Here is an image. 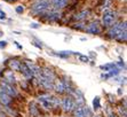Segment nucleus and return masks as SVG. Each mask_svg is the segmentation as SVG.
<instances>
[{
  "label": "nucleus",
  "instance_id": "1",
  "mask_svg": "<svg viewBox=\"0 0 127 117\" xmlns=\"http://www.w3.org/2000/svg\"><path fill=\"white\" fill-rule=\"evenodd\" d=\"M123 31H126V22H125V21L113 25V28L109 31V35L111 38H117L118 35H120Z\"/></svg>",
  "mask_w": 127,
  "mask_h": 117
},
{
  "label": "nucleus",
  "instance_id": "2",
  "mask_svg": "<svg viewBox=\"0 0 127 117\" xmlns=\"http://www.w3.org/2000/svg\"><path fill=\"white\" fill-rule=\"evenodd\" d=\"M48 7H49V1H48V0H40V1L38 0V1L31 7V9H32L33 13L38 14V13H41V12H44V10H46Z\"/></svg>",
  "mask_w": 127,
  "mask_h": 117
},
{
  "label": "nucleus",
  "instance_id": "3",
  "mask_svg": "<svg viewBox=\"0 0 127 117\" xmlns=\"http://www.w3.org/2000/svg\"><path fill=\"white\" fill-rule=\"evenodd\" d=\"M116 20V14L111 10H105L103 13V16H102V22H103V25L105 26H111L115 23Z\"/></svg>",
  "mask_w": 127,
  "mask_h": 117
},
{
  "label": "nucleus",
  "instance_id": "4",
  "mask_svg": "<svg viewBox=\"0 0 127 117\" xmlns=\"http://www.w3.org/2000/svg\"><path fill=\"white\" fill-rule=\"evenodd\" d=\"M73 115L74 117H88L91 115V111L88 110L87 106H78L77 108H74Z\"/></svg>",
  "mask_w": 127,
  "mask_h": 117
},
{
  "label": "nucleus",
  "instance_id": "5",
  "mask_svg": "<svg viewBox=\"0 0 127 117\" xmlns=\"http://www.w3.org/2000/svg\"><path fill=\"white\" fill-rule=\"evenodd\" d=\"M62 108L64 111H71L76 108V102L72 98H64L62 101Z\"/></svg>",
  "mask_w": 127,
  "mask_h": 117
},
{
  "label": "nucleus",
  "instance_id": "6",
  "mask_svg": "<svg viewBox=\"0 0 127 117\" xmlns=\"http://www.w3.org/2000/svg\"><path fill=\"white\" fill-rule=\"evenodd\" d=\"M38 80H39V84L41 85L44 88H46V90H53L54 88L53 80H50V79H48V78H45L41 75L38 76Z\"/></svg>",
  "mask_w": 127,
  "mask_h": 117
},
{
  "label": "nucleus",
  "instance_id": "7",
  "mask_svg": "<svg viewBox=\"0 0 127 117\" xmlns=\"http://www.w3.org/2000/svg\"><path fill=\"white\" fill-rule=\"evenodd\" d=\"M1 90L2 92H5L6 94H8L9 97H15L16 95V92H15L14 87H12V85L7 82H1Z\"/></svg>",
  "mask_w": 127,
  "mask_h": 117
},
{
  "label": "nucleus",
  "instance_id": "8",
  "mask_svg": "<svg viewBox=\"0 0 127 117\" xmlns=\"http://www.w3.org/2000/svg\"><path fill=\"white\" fill-rule=\"evenodd\" d=\"M18 70H21V72L23 73V76L25 77V78L30 79L33 77L32 71L30 70V68L28 67L27 63H20V69H18Z\"/></svg>",
  "mask_w": 127,
  "mask_h": 117
},
{
  "label": "nucleus",
  "instance_id": "9",
  "mask_svg": "<svg viewBox=\"0 0 127 117\" xmlns=\"http://www.w3.org/2000/svg\"><path fill=\"white\" fill-rule=\"evenodd\" d=\"M87 31H88L89 33H93V35H98V33L101 32V29H100L98 23H96V22L91 23L88 26H87Z\"/></svg>",
  "mask_w": 127,
  "mask_h": 117
},
{
  "label": "nucleus",
  "instance_id": "10",
  "mask_svg": "<svg viewBox=\"0 0 127 117\" xmlns=\"http://www.w3.org/2000/svg\"><path fill=\"white\" fill-rule=\"evenodd\" d=\"M10 101H12L10 97H9L8 94L5 93V92H2V90L0 88V102L2 103L3 106H8L10 103Z\"/></svg>",
  "mask_w": 127,
  "mask_h": 117
},
{
  "label": "nucleus",
  "instance_id": "11",
  "mask_svg": "<svg viewBox=\"0 0 127 117\" xmlns=\"http://www.w3.org/2000/svg\"><path fill=\"white\" fill-rule=\"evenodd\" d=\"M40 75H41L42 77H45V78H48L50 79V80H54V78H55V76H54V73L52 70H49V69H44L42 71H40Z\"/></svg>",
  "mask_w": 127,
  "mask_h": 117
},
{
  "label": "nucleus",
  "instance_id": "12",
  "mask_svg": "<svg viewBox=\"0 0 127 117\" xmlns=\"http://www.w3.org/2000/svg\"><path fill=\"white\" fill-rule=\"evenodd\" d=\"M54 88H55V91H56L57 93H63V92L65 91V86H64V84H63V82L56 83V84L54 85Z\"/></svg>",
  "mask_w": 127,
  "mask_h": 117
},
{
  "label": "nucleus",
  "instance_id": "13",
  "mask_svg": "<svg viewBox=\"0 0 127 117\" xmlns=\"http://www.w3.org/2000/svg\"><path fill=\"white\" fill-rule=\"evenodd\" d=\"M68 3V0H53V5L56 8H63Z\"/></svg>",
  "mask_w": 127,
  "mask_h": 117
},
{
  "label": "nucleus",
  "instance_id": "14",
  "mask_svg": "<svg viewBox=\"0 0 127 117\" xmlns=\"http://www.w3.org/2000/svg\"><path fill=\"white\" fill-rule=\"evenodd\" d=\"M9 67L14 71H18V69H20V62L16 61V60H12V61L9 62Z\"/></svg>",
  "mask_w": 127,
  "mask_h": 117
},
{
  "label": "nucleus",
  "instance_id": "15",
  "mask_svg": "<svg viewBox=\"0 0 127 117\" xmlns=\"http://www.w3.org/2000/svg\"><path fill=\"white\" fill-rule=\"evenodd\" d=\"M89 14L88 10H83V12H80L79 14L76 15V17H74V20H77V21H80V20H84L85 17H87V15Z\"/></svg>",
  "mask_w": 127,
  "mask_h": 117
},
{
  "label": "nucleus",
  "instance_id": "16",
  "mask_svg": "<svg viewBox=\"0 0 127 117\" xmlns=\"http://www.w3.org/2000/svg\"><path fill=\"white\" fill-rule=\"evenodd\" d=\"M59 18H60L59 13H52V14H49V16H48V20L49 21H57Z\"/></svg>",
  "mask_w": 127,
  "mask_h": 117
},
{
  "label": "nucleus",
  "instance_id": "17",
  "mask_svg": "<svg viewBox=\"0 0 127 117\" xmlns=\"http://www.w3.org/2000/svg\"><path fill=\"white\" fill-rule=\"evenodd\" d=\"M93 107H94V110H97L98 108H100V98L96 97L94 99V101H93Z\"/></svg>",
  "mask_w": 127,
  "mask_h": 117
},
{
  "label": "nucleus",
  "instance_id": "18",
  "mask_svg": "<svg viewBox=\"0 0 127 117\" xmlns=\"http://www.w3.org/2000/svg\"><path fill=\"white\" fill-rule=\"evenodd\" d=\"M116 39H118L120 41H126V31H123L120 35H118V37Z\"/></svg>",
  "mask_w": 127,
  "mask_h": 117
},
{
  "label": "nucleus",
  "instance_id": "19",
  "mask_svg": "<svg viewBox=\"0 0 127 117\" xmlns=\"http://www.w3.org/2000/svg\"><path fill=\"white\" fill-rule=\"evenodd\" d=\"M79 60L81 62H84V63H86V62H88V56H86V55H79Z\"/></svg>",
  "mask_w": 127,
  "mask_h": 117
},
{
  "label": "nucleus",
  "instance_id": "20",
  "mask_svg": "<svg viewBox=\"0 0 127 117\" xmlns=\"http://www.w3.org/2000/svg\"><path fill=\"white\" fill-rule=\"evenodd\" d=\"M30 111H32V115H37V109H35L34 105L30 106Z\"/></svg>",
  "mask_w": 127,
  "mask_h": 117
},
{
  "label": "nucleus",
  "instance_id": "21",
  "mask_svg": "<svg viewBox=\"0 0 127 117\" xmlns=\"http://www.w3.org/2000/svg\"><path fill=\"white\" fill-rule=\"evenodd\" d=\"M23 10H24L23 6H17V7H16V13H18V14L23 13Z\"/></svg>",
  "mask_w": 127,
  "mask_h": 117
},
{
  "label": "nucleus",
  "instance_id": "22",
  "mask_svg": "<svg viewBox=\"0 0 127 117\" xmlns=\"http://www.w3.org/2000/svg\"><path fill=\"white\" fill-rule=\"evenodd\" d=\"M0 18H1V20H5V18H6V14L2 13V10H0Z\"/></svg>",
  "mask_w": 127,
  "mask_h": 117
},
{
  "label": "nucleus",
  "instance_id": "23",
  "mask_svg": "<svg viewBox=\"0 0 127 117\" xmlns=\"http://www.w3.org/2000/svg\"><path fill=\"white\" fill-rule=\"evenodd\" d=\"M30 26H31L32 29H39V24H37V23H32Z\"/></svg>",
  "mask_w": 127,
  "mask_h": 117
},
{
  "label": "nucleus",
  "instance_id": "24",
  "mask_svg": "<svg viewBox=\"0 0 127 117\" xmlns=\"http://www.w3.org/2000/svg\"><path fill=\"white\" fill-rule=\"evenodd\" d=\"M117 73H119L118 69H116V70H110V75H117Z\"/></svg>",
  "mask_w": 127,
  "mask_h": 117
},
{
  "label": "nucleus",
  "instance_id": "25",
  "mask_svg": "<svg viewBox=\"0 0 127 117\" xmlns=\"http://www.w3.org/2000/svg\"><path fill=\"white\" fill-rule=\"evenodd\" d=\"M6 46H7V43H6V41H0V48L6 47Z\"/></svg>",
  "mask_w": 127,
  "mask_h": 117
},
{
  "label": "nucleus",
  "instance_id": "26",
  "mask_svg": "<svg viewBox=\"0 0 127 117\" xmlns=\"http://www.w3.org/2000/svg\"><path fill=\"white\" fill-rule=\"evenodd\" d=\"M9 2H14V1H16V0H8Z\"/></svg>",
  "mask_w": 127,
  "mask_h": 117
},
{
  "label": "nucleus",
  "instance_id": "27",
  "mask_svg": "<svg viewBox=\"0 0 127 117\" xmlns=\"http://www.w3.org/2000/svg\"><path fill=\"white\" fill-rule=\"evenodd\" d=\"M2 35H3V32H2V31H0V37H1Z\"/></svg>",
  "mask_w": 127,
  "mask_h": 117
},
{
  "label": "nucleus",
  "instance_id": "28",
  "mask_svg": "<svg viewBox=\"0 0 127 117\" xmlns=\"http://www.w3.org/2000/svg\"><path fill=\"white\" fill-rule=\"evenodd\" d=\"M109 117H116V116H115V115H110Z\"/></svg>",
  "mask_w": 127,
  "mask_h": 117
},
{
  "label": "nucleus",
  "instance_id": "29",
  "mask_svg": "<svg viewBox=\"0 0 127 117\" xmlns=\"http://www.w3.org/2000/svg\"><path fill=\"white\" fill-rule=\"evenodd\" d=\"M97 117H98V116H97Z\"/></svg>",
  "mask_w": 127,
  "mask_h": 117
}]
</instances>
